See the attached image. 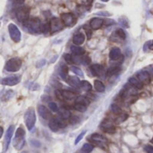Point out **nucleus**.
<instances>
[{"label":"nucleus","mask_w":153,"mask_h":153,"mask_svg":"<svg viewBox=\"0 0 153 153\" xmlns=\"http://www.w3.org/2000/svg\"><path fill=\"white\" fill-rule=\"evenodd\" d=\"M25 143V131L22 126H20L15 133L14 138H13V147L20 151L22 149Z\"/></svg>","instance_id":"obj_1"},{"label":"nucleus","mask_w":153,"mask_h":153,"mask_svg":"<svg viewBox=\"0 0 153 153\" xmlns=\"http://www.w3.org/2000/svg\"><path fill=\"white\" fill-rule=\"evenodd\" d=\"M23 25L33 33H39L41 31V22L39 18H30L23 23Z\"/></svg>","instance_id":"obj_2"},{"label":"nucleus","mask_w":153,"mask_h":153,"mask_svg":"<svg viewBox=\"0 0 153 153\" xmlns=\"http://www.w3.org/2000/svg\"><path fill=\"white\" fill-rule=\"evenodd\" d=\"M24 122H25V125H26L28 130L29 131L32 130V128L34 127L35 123H36V113H35L34 108H30L25 112Z\"/></svg>","instance_id":"obj_3"},{"label":"nucleus","mask_w":153,"mask_h":153,"mask_svg":"<svg viewBox=\"0 0 153 153\" xmlns=\"http://www.w3.org/2000/svg\"><path fill=\"white\" fill-rule=\"evenodd\" d=\"M21 66H22V60L18 57H13L6 62L4 69L7 72H17L20 70Z\"/></svg>","instance_id":"obj_4"},{"label":"nucleus","mask_w":153,"mask_h":153,"mask_svg":"<svg viewBox=\"0 0 153 153\" xmlns=\"http://www.w3.org/2000/svg\"><path fill=\"white\" fill-rule=\"evenodd\" d=\"M90 141L91 143H93L94 144H96L97 146L102 148V149H106L107 146H108V139L100 134H93L91 135L90 137Z\"/></svg>","instance_id":"obj_5"},{"label":"nucleus","mask_w":153,"mask_h":153,"mask_svg":"<svg viewBox=\"0 0 153 153\" xmlns=\"http://www.w3.org/2000/svg\"><path fill=\"white\" fill-rule=\"evenodd\" d=\"M15 14H16V17H17L18 21L22 22V23H24L29 19L30 9L27 6L22 5L20 7H17L16 11H15Z\"/></svg>","instance_id":"obj_6"},{"label":"nucleus","mask_w":153,"mask_h":153,"mask_svg":"<svg viewBox=\"0 0 153 153\" xmlns=\"http://www.w3.org/2000/svg\"><path fill=\"white\" fill-rule=\"evenodd\" d=\"M8 31H9V34H10V37L11 39L14 41V42H19L21 40V38H22V34H21V31L20 30L18 29V27L13 24V23H10L8 25Z\"/></svg>","instance_id":"obj_7"},{"label":"nucleus","mask_w":153,"mask_h":153,"mask_svg":"<svg viewBox=\"0 0 153 153\" xmlns=\"http://www.w3.org/2000/svg\"><path fill=\"white\" fill-rule=\"evenodd\" d=\"M100 129L102 131H104L105 133H108V134H114L116 132V126H115V124L113 123L112 120L108 119V118H106L104 119L101 124H100Z\"/></svg>","instance_id":"obj_8"},{"label":"nucleus","mask_w":153,"mask_h":153,"mask_svg":"<svg viewBox=\"0 0 153 153\" xmlns=\"http://www.w3.org/2000/svg\"><path fill=\"white\" fill-rule=\"evenodd\" d=\"M126 32L124 31V30L122 29H117L110 36V40L113 42H117V43H121L126 39Z\"/></svg>","instance_id":"obj_9"},{"label":"nucleus","mask_w":153,"mask_h":153,"mask_svg":"<svg viewBox=\"0 0 153 153\" xmlns=\"http://www.w3.org/2000/svg\"><path fill=\"white\" fill-rule=\"evenodd\" d=\"M49 25H50V30L52 32L59 31L64 28V23H63L62 20H60L59 18H56V17H54L51 19Z\"/></svg>","instance_id":"obj_10"},{"label":"nucleus","mask_w":153,"mask_h":153,"mask_svg":"<svg viewBox=\"0 0 153 153\" xmlns=\"http://www.w3.org/2000/svg\"><path fill=\"white\" fill-rule=\"evenodd\" d=\"M61 20L64 23V25L67 27H71L75 23V18L74 15L71 13H65L61 15Z\"/></svg>","instance_id":"obj_11"},{"label":"nucleus","mask_w":153,"mask_h":153,"mask_svg":"<svg viewBox=\"0 0 153 153\" xmlns=\"http://www.w3.org/2000/svg\"><path fill=\"white\" fill-rule=\"evenodd\" d=\"M21 82V77L16 75V76H10V77H6V78H3L0 81V83L3 85H6V86H13L18 84Z\"/></svg>","instance_id":"obj_12"},{"label":"nucleus","mask_w":153,"mask_h":153,"mask_svg":"<svg viewBox=\"0 0 153 153\" xmlns=\"http://www.w3.org/2000/svg\"><path fill=\"white\" fill-rule=\"evenodd\" d=\"M13 131H14V126H10L9 128L7 129L6 131V134H5V137H4V152L7 151L8 147H9V144L11 143V140H12V137L13 135Z\"/></svg>","instance_id":"obj_13"},{"label":"nucleus","mask_w":153,"mask_h":153,"mask_svg":"<svg viewBox=\"0 0 153 153\" xmlns=\"http://www.w3.org/2000/svg\"><path fill=\"white\" fill-rule=\"evenodd\" d=\"M136 78L144 85V84H149L151 82V75L148 72L146 71H142L137 74Z\"/></svg>","instance_id":"obj_14"},{"label":"nucleus","mask_w":153,"mask_h":153,"mask_svg":"<svg viewBox=\"0 0 153 153\" xmlns=\"http://www.w3.org/2000/svg\"><path fill=\"white\" fill-rule=\"evenodd\" d=\"M91 71L92 72L93 75H96L98 77H101L104 74V67L101 65H92L91 66Z\"/></svg>","instance_id":"obj_15"},{"label":"nucleus","mask_w":153,"mask_h":153,"mask_svg":"<svg viewBox=\"0 0 153 153\" xmlns=\"http://www.w3.org/2000/svg\"><path fill=\"white\" fill-rule=\"evenodd\" d=\"M38 113L39 115L43 118V119H49L51 117V114L49 112V110L48 109V108H46L45 106H42V105H39L38 107Z\"/></svg>","instance_id":"obj_16"},{"label":"nucleus","mask_w":153,"mask_h":153,"mask_svg":"<svg viewBox=\"0 0 153 153\" xmlns=\"http://www.w3.org/2000/svg\"><path fill=\"white\" fill-rule=\"evenodd\" d=\"M104 21L100 18H92L90 22V26L92 30H99L102 27Z\"/></svg>","instance_id":"obj_17"},{"label":"nucleus","mask_w":153,"mask_h":153,"mask_svg":"<svg viewBox=\"0 0 153 153\" xmlns=\"http://www.w3.org/2000/svg\"><path fill=\"white\" fill-rule=\"evenodd\" d=\"M122 56V52L118 48H113L109 52V58L112 60H117Z\"/></svg>","instance_id":"obj_18"},{"label":"nucleus","mask_w":153,"mask_h":153,"mask_svg":"<svg viewBox=\"0 0 153 153\" xmlns=\"http://www.w3.org/2000/svg\"><path fill=\"white\" fill-rule=\"evenodd\" d=\"M85 40V36L82 34V33H77L74 36L73 38V42L74 43V45L76 46H79V45H82Z\"/></svg>","instance_id":"obj_19"},{"label":"nucleus","mask_w":153,"mask_h":153,"mask_svg":"<svg viewBox=\"0 0 153 153\" xmlns=\"http://www.w3.org/2000/svg\"><path fill=\"white\" fill-rule=\"evenodd\" d=\"M48 126H49V128H50V130L52 132H57L60 129V126H59V124H58V121H57V117L52 118L49 121Z\"/></svg>","instance_id":"obj_20"},{"label":"nucleus","mask_w":153,"mask_h":153,"mask_svg":"<svg viewBox=\"0 0 153 153\" xmlns=\"http://www.w3.org/2000/svg\"><path fill=\"white\" fill-rule=\"evenodd\" d=\"M68 83L74 87V88H78V87H81V81L79 80L78 77H75V76H70L68 77V80H67Z\"/></svg>","instance_id":"obj_21"},{"label":"nucleus","mask_w":153,"mask_h":153,"mask_svg":"<svg viewBox=\"0 0 153 153\" xmlns=\"http://www.w3.org/2000/svg\"><path fill=\"white\" fill-rule=\"evenodd\" d=\"M62 95H63V99L65 100H74V99H76V96L74 92L69 91H62Z\"/></svg>","instance_id":"obj_22"},{"label":"nucleus","mask_w":153,"mask_h":153,"mask_svg":"<svg viewBox=\"0 0 153 153\" xmlns=\"http://www.w3.org/2000/svg\"><path fill=\"white\" fill-rule=\"evenodd\" d=\"M71 51L75 55V56H82V55H84V53H85V50H84V48H81V47H79V46H71Z\"/></svg>","instance_id":"obj_23"},{"label":"nucleus","mask_w":153,"mask_h":153,"mask_svg":"<svg viewBox=\"0 0 153 153\" xmlns=\"http://www.w3.org/2000/svg\"><path fill=\"white\" fill-rule=\"evenodd\" d=\"M58 113H59V116L62 119L65 120V119H69L71 117V113L70 111L65 108H62L61 109L58 110Z\"/></svg>","instance_id":"obj_24"},{"label":"nucleus","mask_w":153,"mask_h":153,"mask_svg":"<svg viewBox=\"0 0 153 153\" xmlns=\"http://www.w3.org/2000/svg\"><path fill=\"white\" fill-rule=\"evenodd\" d=\"M129 82L132 84V86L135 87L136 89L141 90V89L143 88V84L137 78H135V77H131V78L129 79Z\"/></svg>","instance_id":"obj_25"},{"label":"nucleus","mask_w":153,"mask_h":153,"mask_svg":"<svg viewBox=\"0 0 153 153\" xmlns=\"http://www.w3.org/2000/svg\"><path fill=\"white\" fill-rule=\"evenodd\" d=\"M94 88L98 92H103L105 91V85L103 84L102 82H100L99 80H96L94 82Z\"/></svg>","instance_id":"obj_26"},{"label":"nucleus","mask_w":153,"mask_h":153,"mask_svg":"<svg viewBox=\"0 0 153 153\" xmlns=\"http://www.w3.org/2000/svg\"><path fill=\"white\" fill-rule=\"evenodd\" d=\"M121 71V67L120 66H113L111 68H109L107 72V75L108 76H113L115 74H117L119 72Z\"/></svg>","instance_id":"obj_27"},{"label":"nucleus","mask_w":153,"mask_h":153,"mask_svg":"<svg viewBox=\"0 0 153 153\" xmlns=\"http://www.w3.org/2000/svg\"><path fill=\"white\" fill-rule=\"evenodd\" d=\"M127 118H128V115L126 113H121V114L117 115L115 122H116V124H121V123L125 122Z\"/></svg>","instance_id":"obj_28"},{"label":"nucleus","mask_w":153,"mask_h":153,"mask_svg":"<svg viewBox=\"0 0 153 153\" xmlns=\"http://www.w3.org/2000/svg\"><path fill=\"white\" fill-rule=\"evenodd\" d=\"M75 103H79V104H82V105H85V106H89L90 104V101L87 98L85 97H82V96H80V97H77L75 99Z\"/></svg>","instance_id":"obj_29"},{"label":"nucleus","mask_w":153,"mask_h":153,"mask_svg":"<svg viewBox=\"0 0 153 153\" xmlns=\"http://www.w3.org/2000/svg\"><path fill=\"white\" fill-rule=\"evenodd\" d=\"M93 149H94V146L91 143H85L82 146L81 152H82V153H90L93 151Z\"/></svg>","instance_id":"obj_30"},{"label":"nucleus","mask_w":153,"mask_h":153,"mask_svg":"<svg viewBox=\"0 0 153 153\" xmlns=\"http://www.w3.org/2000/svg\"><path fill=\"white\" fill-rule=\"evenodd\" d=\"M81 88L82 90L86 91H91L92 89L91 84L89 82H87V81H82L81 82Z\"/></svg>","instance_id":"obj_31"},{"label":"nucleus","mask_w":153,"mask_h":153,"mask_svg":"<svg viewBox=\"0 0 153 153\" xmlns=\"http://www.w3.org/2000/svg\"><path fill=\"white\" fill-rule=\"evenodd\" d=\"M110 109H111V111H112L114 114H116V115H119V114L122 113V110H121L120 107H119L117 104H115V103L111 105Z\"/></svg>","instance_id":"obj_32"},{"label":"nucleus","mask_w":153,"mask_h":153,"mask_svg":"<svg viewBox=\"0 0 153 153\" xmlns=\"http://www.w3.org/2000/svg\"><path fill=\"white\" fill-rule=\"evenodd\" d=\"M74 108V109H76L79 112H85L87 110V106L82 105V104H79V103H75Z\"/></svg>","instance_id":"obj_33"},{"label":"nucleus","mask_w":153,"mask_h":153,"mask_svg":"<svg viewBox=\"0 0 153 153\" xmlns=\"http://www.w3.org/2000/svg\"><path fill=\"white\" fill-rule=\"evenodd\" d=\"M64 58H65V60L66 61L67 64H70V65L74 64L73 56H71L70 54H65V55H64Z\"/></svg>","instance_id":"obj_34"},{"label":"nucleus","mask_w":153,"mask_h":153,"mask_svg":"<svg viewBox=\"0 0 153 153\" xmlns=\"http://www.w3.org/2000/svg\"><path fill=\"white\" fill-rule=\"evenodd\" d=\"M91 63V58L89 56H81V64L83 65H88Z\"/></svg>","instance_id":"obj_35"},{"label":"nucleus","mask_w":153,"mask_h":153,"mask_svg":"<svg viewBox=\"0 0 153 153\" xmlns=\"http://www.w3.org/2000/svg\"><path fill=\"white\" fill-rule=\"evenodd\" d=\"M48 108H49L53 112H58V110H59V108H58L56 103H55V102H49V103H48Z\"/></svg>","instance_id":"obj_36"},{"label":"nucleus","mask_w":153,"mask_h":153,"mask_svg":"<svg viewBox=\"0 0 153 153\" xmlns=\"http://www.w3.org/2000/svg\"><path fill=\"white\" fill-rule=\"evenodd\" d=\"M50 30V25L49 23H43L41 24V31L43 33H47Z\"/></svg>","instance_id":"obj_37"},{"label":"nucleus","mask_w":153,"mask_h":153,"mask_svg":"<svg viewBox=\"0 0 153 153\" xmlns=\"http://www.w3.org/2000/svg\"><path fill=\"white\" fill-rule=\"evenodd\" d=\"M71 70H72L75 74H77L78 76H81V77H82V76H83L82 72V71H81V69H79L78 67H76V66H72V67H71Z\"/></svg>","instance_id":"obj_38"},{"label":"nucleus","mask_w":153,"mask_h":153,"mask_svg":"<svg viewBox=\"0 0 153 153\" xmlns=\"http://www.w3.org/2000/svg\"><path fill=\"white\" fill-rule=\"evenodd\" d=\"M85 134H86V132L85 131H83L82 133H81L79 135H78V137L76 138V140H75V143H74V144H78L79 143H80V141L83 138V136L85 135Z\"/></svg>","instance_id":"obj_39"},{"label":"nucleus","mask_w":153,"mask_h":153,"mask_svg":"<svg viewBox=\"0 0 153 153\" xmlns=\"http://www.w3.org/2000/svg\"><path fill=\"white\" fill-rule=\"evenodd\" d=\"M56 96L58 100H64L63 99V95H62V91H59V90H56Z\"/></svg>","instance_id":"obj_40"},{"label":"nucleus","mask_w":153,"mask_h":153,"mask_svg":"<svg viewBox=\"0 0 153 153\" xmlns=\"http://www.w3.org/2000/svg\"><path fill=\"white\" fill-rule=\"evenodd\" d=\"M144 151L147 153H153V146H152V145L144 146Z\"/></svg>","instance_id":"obj_41"},{"label":"nucleus","mask_w":153,"mask_h":153,"mask_svg":"<svg viewBox=\"0 0 153 153\" xmlns=\"http://www.w3.org/2000/svg\"><path fill=\"white\" fill-rule=\"evenodd\" d=\"M45 64H46V60L45 59H43V60H40V61H39L38 63H37V67L38 68H39V67H41V66H44L45 65Z\"/></svg>","instance_id":"obj_42"},{"label":"nucleus","mask_w":153,"mask_h":153,"mask_svg":"<svg viewBox=\"0 0 153 153\" xmlns=\"http://www.w3.org/2000/svg\"><path fill=\"white\" fill-rule=\"evenodd\" d=\"M69 119H70V122H71L72 124L77 123V122L79 121V118H78L77 117H72V116H71V117H70Z\"/></svg>","instance_id":"obj_43"},{"label":"nucleus","mask_w":153,"mask_h":153,"mask_svg":"<svg viewBox=\"0 0 153 153\" xmlns=\"http://www.w3.org/2000/svg\"><path fill=\"white\" fill-rule=\"evenodd\" d=\"M61 73H63V74H68V67L66 66V65H63L62 66V70H61Z\"/></svg>","instance_id":"obj_44"},{"label":"nucleus","mask_w":153,"mask_h":153,"mask_svg":"<svg viewBox=\"0 0 153 153\" xmlns=\"http://www.w3.org/2000/svg\"><path fill=\"white\" fill-rule=\"evenodd\" d=\"M91 2H92V0H82V3L84 5H89V4H91Z\"/></svg>","instance_id":"obj_45"},{"label":"nucleus","mask_w":153,"mask_h":153,"mask_svg":"<svg viewBox=\"0 0 153 153\" xmlns=\"http://www.w3.org/2000/svg\"><path fill=\"white\" fill-rule=\"evenodd\" d=\"M3 134H4V129H3V127L0 126V139H1V137L3 136Z\"/></svg>","instance_id":"obj_46"},{"label":"nucleus","mask_w":153,"mask_h":153,"mask_svg":"<svg viewBox=\"0 0 153 153\" xmlns=\"http://www.w3.org/2000/svg\"><path fill=\"white\" fill-rule=\"evenodd\" d=\"M149 48H150L151 50H153V41H152V42L149 44Z\"/></svg>","instance_id":"obj_47"},{"label":"nucleus","mask_w":153,"mask_h":153,"mask_svg":"<svg viewBox=\"0 0 153 153\" xmlns=\"http://www.w3.org/2000/svg\"><path fill=\"white\" fill-rule=\"evenodd\" d=\"M98 14H100V15H109L108 13H99Z\"/></svg>","instance_id":"obj_48"},{"label":"nucleus","mask_w":153,"mask_h":153,"mask_svg":"<svg viewBox=\"0 0 153 153\" xmlns=\"http://www.w3.org/2000/svg\"><path fill=\"white\" fill-rule=\"evenodd\" d=\"M103 2H108V1H109V0H102Z\"/></svg>","instance_id":"obj_49"},{"label":"nucleus","mask_w":153,"mask_h":153,"mask_svg":"<svg viewBox=\"0 0 153 153\" xmlns=\"http://www.w3.org/2000/svg\"><path fill=\"white\" fill-rule=\"evenodd\" d=\"M151 142H152V143H153V138L152 139V141H151Z\"/></svg>","instance_id":"obj_50"},{"label":"nucleus","mask_w":153,"mask_h":153,"mask_svg":"<svg viewBox=\"0 0 153 153\" xmlns=\"http://www.w3.org/2000/svg\"><path fill=\"white\" fill-rule=\"evenodd\" d=\"M0 25H1V22H0Z\"/></svg>","instance_id":"obj_51"}]
</instances>
